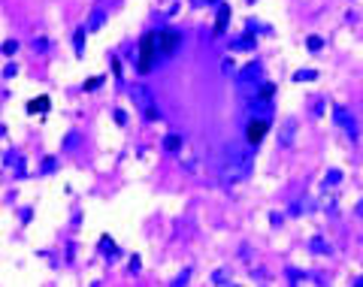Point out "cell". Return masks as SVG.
<instances>
[{
  "mask_svg": "<svg viewBox=\"0 0 363 287\" xmlns=\"http://www.w3.org/2000/svg\"><path fill=\"white\" fill-rule=\"evenodd\" d=\"M158 33H145L142 39H139V73H148L152 70V61H155V55H158Z\"/></svg>",
  "mask_w": 363,
  "mask_h": 287,
  "instance_id": "6da1fadb",
  "label": "cell"
},
{
  "mask_svg": "<svg viewBox=\"0 0 363 287\" xmlns=\"http://www.w3.org/2000/svg\"><path fill=\"white\" fill-rule=\"evenodd\" d=\"M179 42H182V36L173 31H161L158 33V49H161V55H173L176 49H179Z\"/></svg>",
  "mask_w": 363,
  "mask_h": 287,
  "instance_id": "7a4b0ae2",
  "label": "cell"
},
{
  "mask_svg": "<svg viewBox=\"0 0 363 287\" xmlns=\"http://www.w3.org/2000/svg\"><path fill=\"white\" fill-rule=\"evenodd\" d=\"M266 130H269V121H266V118H254V121L248 124V133H245V136H248L251 145H258V142L266 136Z\"/></svg>",
  "mask_w": 363,
  "mask_h": 287,
  "instance_id": "3957f363",
  "label": "cell"
},
{
  "mask_svg": "<svg viewBox=\"0 0 363 287\" xmlns=\"http://www.w3.org/2000/svg\"><path fill=\"white\" fill-rule=\"evenodd\" d=\"M133 94H136V103H139V106L145 109V115H148V118H158V109L152 106V94H148L145 88H136Z\"/></svg>",
  "mask_w": 363,
  "mask_h": 287,
  "instance_id": "277c9868",
  "label": "cell"
},
{
  "mask_svg": "<svg viewBox=\"0 0 363 287\" xmlns=\"http://www.w3.org/2000/svg\"><path fill=\"white\" fill-rule=\"evenodd\" d=\"M166 148L176 151V148H179V136H169V139H166Z\"/></svg>",
  "mask_w": 363,
  "mask_h": 287,
  "instance_id": "5b68a950",
  "label": "cell"
},
{
  "mask_svg": "<svg viewBox=\"0 0 363 287\" xmlns=\"http://www.w3.org/2000/svg\"><path fill=\"white\" fill-rule=\"evenodd\" d=\"M46 106H49V100H39V103H31L28 109H31V112H36V109H46Z\"/></svg>",
  "mask_w": 363,
  "mask_h": 287,
  "instance_id": "8992f818",
  "label": "cell"
}]
</instances>
